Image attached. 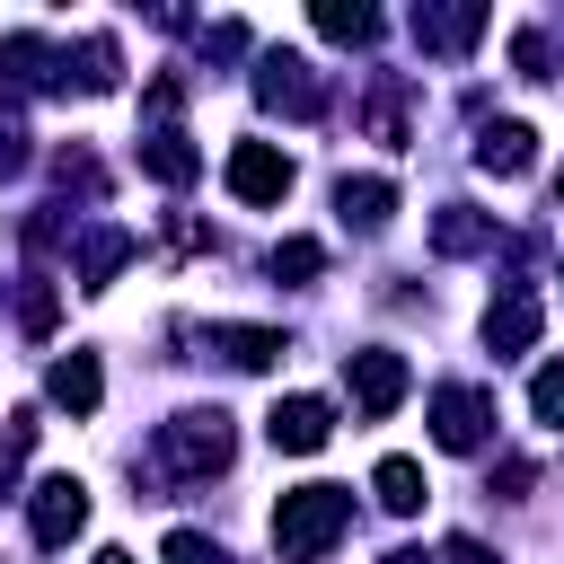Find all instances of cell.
I'll return each mask as SVG.
<instances>
[{
	"label": "cell",
	"mask_w": 564,
	"mask_h": 564,
	"mask_svg": "<svg viewBox=\"0 0 564 564\" xmlns=\"http://www.w3.org/2000/svg\"><path fill=\"white\" fill-rule=\"evenodd\" d=\"M344 529H352V494H344V485H291V494L273 502V546H282V564H317Z\"/></svg>",
	"instance_id": "obj_1"
},
{
	"label": "cell",
	"mask_w": 564,
	"mask_h": 564,
	"mask_svg": "<svg viewBox=\"0 0 564 564\" xmlns=\"http://www.w3.org/2000/svg\"><path fill=\"white\" fill-rule=\"evenodd\" d=\"M229 449H238V432H229L220 405H185L176 423H159V458H167V476H220Z\"/></svg>",
	"instance_id": "obj_2"
},
{
	"label": "cell",
	"mask_w": 564,
	"mask_h": 564,
	"mask_svg": "<svg viewBox=\"0 0 564 564\" xmlns=\"http://www.w3.org/2000/svg\"><path fill=\"white\" fill-rule=\"evenodd\" d=\"M26 529H35V546H70L88 529V485L79 476H44L26 494Z\"/></svg>",
	"instance_id": "obj_3"
},
{
	"label": "cell",
	"mask_w": 564,
	"mask_h": 564,
	"mask_svg": "<svg viewBox=\"0 0 564 564\" xmlns=\"http://www.w3.org/2000/svg\"><path fill=\"white\" fill-rule=\"evenodd\" d=\"M256 97H264L273 115H317V106H326V88H317V70H308L300 53H264V62H256Z\"/></svg>",
	"instance_id": "obj_4"
},
{
	"label": "cell",
	"mask_w": 564,
	"mask_h": 564,
	"mask_svg": "<svg viewBox=\"0 0 564 564\" xmlns=\"http://www.w3.org/2000/svg\"><path fill=\"white\" fill-rule=\"evenodd\" d=\"M229 194H238V203H282V194H291V159H282L273 141H238V150H229Z\"/></svg>",
	"instance_id": "obj_5"
},
{
	"label": "cell",
	"mask_w": 564,
	"mask_h": 564,
	"mask_svg": "<svg viewBox=\"0 0 564 564\" xmlns=\"http://www.w3.org/2000/svg\"><path fill=\"white\" fill-rule=\"evenodd\" d=\"M344 379H352V405H361V414H397V405H405V361L379 352V344H370V352H344Z\"/></svg>",
	"instance_id": "obj_6"
},
{
	"label": "cell",
	"mask_w": 564,
	"mask_h": 564,
	"mask_svg": "<svg viewBox=\"0 0 564 564\" xmlns=\"http://www.w3.org/2000/svg\"><path fill=\"white\" fill-rule=\"evenodd\" d=\"M326 432H335V405H326V397H282V405L264 414V441H273V449H291V458L326 449Z\"/></svg>",
	"instance_id": "obj_7"
},
{
	"label": "cell",
	"mask_w": 564,
	"mask_h": 564,
	"mask_svg": "<svg viewBox=\"0 0 564 564\" xmlns=\"http://www.w3.org/2000/svg\"><path fill=\"white\" fill-rule=\"evenodd\" d=\"M485 432H494V397L485 388H441L432 397V441L441 449H476Z\"/></svg>",
	"instance_id": "obj_8"
},
{
	"label": "cell",
	"mask_w": 564,
	"mask_h": 564,
	"mask_svg": "<svg viewBox=\"0 0 564 564\" xmlns=\"http://www.w3.org/2000/svg\"><path fill=\"white\" fill-rule=\"evenodd\" d=\"M538 326H546V308H538V291H529V282H511V291L485 308V344H494V352H529V344H538Z\"/></svg>",
	"instance_id": "obj_9"
},
{
	"label": "cell",
	"mask_w": 564,
	"mask_h": 564,
	"mask_svg": "<svg viewBox=\"0 0 564 564\" xmlns=\"http://www.w3.org/2000/svg\"><path fill=\"white\" fill-rule=\"evenodd\" d=\"M529 159H538V132L529 123H485L476 132V167L485 176H529Z\"/></svg>",
	"instance_id": "obj_10"
},
{
	"label": "cell",
	"mask_w": 564,
	"mask_h": 564,
	"mask_svg": "<svg viewBox=\"0 0 564 564\" xmlns=\"http://www.w3.org/2000/svg\"><path fill=\"white\" fill-rule=\"evenodd\" d=\"M44 388H53V405H70V414H97V397H106V370H97V352H62Z\"/></svg>",
	"instance_id": "obj_11"
},
{
	"label": "cell",
	"mask_w": 564,
	"mask_h": 564,
	"mask_svg": "<svg viewBox=\"0 0 564 564\" xmlns=\"http://www.w3.org/2000/svg\"><path fill=\"white\" fill-rule=\"evenodd\" d=\"M335 212H344L352 229H379V220L397 212V185H388V176H344V185H335Z\"/></svg>",
	"instance_id": "obj_12"
},
{
	"label": "cell",
	"mask_w": 564,
	"mask_h": 564,
	"mask_svg": "<svg viewBox=\"0 0 564 564\" xmlns=\"http://www.w3.org/2000/svg\"><path fill=\"white\" fill-rule=\"evenodd\" d=\"M141 167H150L159 185H194V167H203V150H194L185 132H150V141H141Z\"/></svg>",
	"instance_id": "obj_13"
},
{
	"label": "cell",
	"mask_w": 564,
	"mask_h": 564,
	"mask_svg": "<svg viewBox=\"0 0 564 564\" xmlns=\"http://www.w3.org/2000/svg\"><path fill=\"white\" fill-rule=\"evenodd\" d=\"M414 35H423V44H441V53H458V44H476V35H485V9H414Z\"/></svg>",
	"instance_id": "obj_14"
},
{
	"label": "cell",
	"mask_w": 564,
	"mask_h": 564,
	"mask_svg": "<svg viewBox=\"0 0 564 564\" xmlns=\"http://www.w3.org/2000/svg\"><path fill=\"white\" fill-rule=\"evenodd\" d=\"M212 344H220L238 370H264V361L282 352V335H273V326H212Z\"/></svg>",
	"instance_id": "obj_15"
},
{
	"label": "cell",
	"mask_w": 564,
	"mask_h": 564,
	"mask_svg": "<svg viewBox=\"0 0 564 564\" xmlns=\"http://www.w3.org/2000/svg\"><path fill=\"white\" fill-rule=\"evenodd\" d=\"M317 35H335V44H370L379 18H370L361 0H352V9H344V0H317Z\"/></svg>",
	"instance_id": "obj_16"
},
{
	"label": "cell",
	"mask_w": 564,
	"mask_h": 564,
	"mask_svg": "<svg viewBox=\"0 0 564 564\" xmlns=\"http://www.w3.org/2000/svg\"><path fill=\"white\" fill-rule=\"evenodd\" d=\"M379 502L388 511H423V467L414 458H379Z\"/></svg>",
	"instance_id": "obj_17"
},
{
	"label": "cell",
	"mask_w": 564,
	"mask_h": 564,
	"mask_svg": "<svg viewBox=\"0 0 564 564\" xmlns=\"http://www.w3.org/2000/svg\"><path fill=\"white\" fill-rule=\"evenodd\" d=\"M123 256H132V238H123V229H97V238H88V256H79V282H88V291H106V273H115Z\"/></svg>",
	"instance_id": "obj_18"
},
{
	"label": "cell",
	"mask_w": 564,
	"mask_h": 564,
	"mask_svg": "<svg viewBox=\"0 0 564 564\" xmlns=\"http://www.w3.org/2000/svg\"><path fill=\"white\" fill-rule=\"evenodd\" d=\"M115 79H123L115 35H88V44H79V88H115Z\"/></svg>",
	"instance_id": "obj_19"
},
{
	"label": "cell",
	"mask_w": 564,
	"mask_h": 564,
	"mask_svg": "<svg viewBox=\"0 0 564 564\" xmlns=\"http://www.w3.org/2000/svg\"><path fill=\"white\" fill-rule=\"evenodd\" d=\"M432 247H441V256H467V247H485V220H476L467 203H449L441 229H432Z\"/></svg>",
	"instance_id": "obj_20"
},
{
	"label": "cell",
	"mask_w": 564,
	"mask_h": 564,
	"mask_svg": "<svg viewBox=\"0 0 564 564\" xmlns=\"http://www.w3.org/2000/svg\"><path fill=\"white\" fill-rule=\"evenodd\" d=\"M26 449H35V414H9V432H0V494L18 485V467H26Z\"/></svg>",
	"instance_id": "obj_21"
},
{
	"label": "cell",
	"mask_w": 564,
	"mask_h": 564,
	"mask_svg": "<svg viewBox=\"0 0 564 564\" xmlns=\"http://www.w3.org/2000/svg\"><path fill=\"white\" fill-rule=\"evenodd\" d=\"M529 414H538V423H555V432H564V361H546V370H538V379H529Z\"/></svg>",
	"instance_id": "obj_22"
},
{
	"label": "cell",
	"mask_w": 564,
	"mask_h": 564,
	"mask_svg": "<svg viewBox=\"0 0 564 564\" xmlns=\"http://www.w3.org/2000/svg\"><path fill=\"white\" fill-rule=\"evenodd\" d=\"M317 264H326V247H317V238H282V247H273V273H291V282H308Z\"/></svg>",
	"instance_id": "obj_23"
},
{
	"label": "cell",
	"mask_w": 564,
	"mask_h": 564,
	"mask_svg": "<svg viewBox=\"0 0 564 564\" xmlns=\"http://www.w3.org/2000/svg\"><path fill=\"white\" fill-rule=\"evenodd\" d=\"M159 564H220V546H212V538H194V529H176V538L159 546Z\"/></svg>",
	"instance_id": "obj_24"
},
{
	"label": "cell",
	"mask_w": 564,
	"mask_h": 564,
	"mask_svg": "<svg viewBox=\"0 0 564 564\" xmlns=\"http://www.w3.org/2000/svg\"><path fill=\"white\" fill-rule=\"evenodd\" d=\"M511 62H520L529 79H546V35H520V44H511Z\"/></svg>",
	"instance_id": "obj_25"
},
{
	"label": "cell",
	"mask_w": 564,
	"mask_h": 564,
	"mask_svg": "<svg viewBox=\"0 0 564 564\" xmlns=\"http://www.w3.org/2000/svg\"><path fill=\"white\" fill-rule=\"evenodd\" d=\"M18 167H26V132H18V123H0V176H18Z\"/></svg>",
	"instance_id": "obj_26"
},
{
	"label": "cell",
	"mask_w": 564,
	"mask_h": 564,
	"mask_svg": "<svg viewBox=\"0 0 564 564\" xmlns=\"http://www.w3.org/2000/svg\"><path fill=\"white\" fill-rule=\"evenodd\" d=\"M26 326H35V335L53 326V282H35V291H26Z\"/></svg>",
	"instance_id": "obj_27"
},
{
	"label": "cell",
	"mask_w": 564,
	"mask_h": 564,
	"mask_svg": "<svg viewBox=\"0 0 564 564\" xmlns=\"http://www.w3.org/2000/svg\"><path fill=\"white\" fill-rule=\"evenodd\" d=\"M441 564H494V555H485L476 538H449V546H441Z\"/></svg>",
	"instance_id": "obj_28"
},
{
	"label": "cell",
	"mask_w": 564,
	"mask_h": 564,
	"mask_svg": "<svg viewBox=\"0 0 564 564\" xmlns=\"http://www.w3.org/2000/svg\"><path fill=\"white\" fill-rule=\"evenodd\" d=\"M388 564H423V555H414V546H397V555H388Z\"/></svg>",
	"instance_id": "obj_29"
},
{
	"label": "cell",
	"mask_w": 564,
	"mask_h": 564,
	"mask_svg": "<svg viewBox=\"0 0 564 564\" xmlns=\"http://www.w3.org/2000/svg\"><path fill=\"white\" fill-rule=\"evenodd\" d=\"M97 564H132V555H123V546H106V555H97Z\"/></svg>",
	"instance_id": "obj_30"
}]
</instances>
